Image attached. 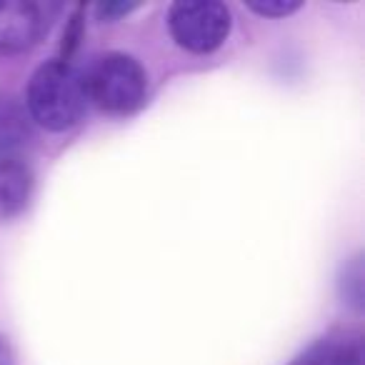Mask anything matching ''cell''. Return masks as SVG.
Instances as JSON below:
<instances>
[{
	"label": "cell",
	"instance_id": "obj_1",
	"mask_svg": "<svg viewBox=\"0 0 365 365\" xmlns=\"http://www.w3.org/2000/svg\"><path fill=\"white\" fill-rule=\"evenodd\" d=\"M33 123L46 130H68L86 115L88 93L83 76L66 61H51L33 73L26 93Z\"/></svg>",
	"mask_w": 365,
	"mask_h": 365
},
{
	"label": "cell",
	"instance_id": "obj_2",
	"mask_svg": "<svg viewBox=\"0 0 365 365\" xmlns=\"http://www.w3.org/2000/svg\"><path fill=\"white\" fill-rule=\"evenodd\" d=\"M83 81H86L88 103H96L101 110L113 115L135 110L145 98L148 88L145 71L135 58L125 53H108L98 58Z\"/></svg>",
	"mask_w": 365,
	"mask_h": 365
},
{
	"label": "cell",
	"instance_id": "obj_3",
	"mask_svg": "<svg viewBox=\"0 0 365 365\" xmlns=\"http://www.w3.org/2000/svg\"><path fill=\"white\" fill-rule=\"evenodd\" d=\"M168 26L180 48L213 53L230 36V11L218 0H178L168 13Z\"/></svg>",
	"mask_w": 365,
	"mask_h": 365
},
{
	"label": "cell",
	"instance_id": "obj_4",
	"mask_svg": "<svg viewBox=\"0 0 365 365\" xmlns=\"http://www.w3.org/2000/svg\"><path fill=\"white\" fill-rule=\"evenodd\" d=\"M46 13L33 0H0V53H23L41 41Z\"/></svg>",
	"mask_w": 365,
	"mask_h": 365
},
{
	"label": "cell",
	"instance_id": "obj_5",
	"mask_svg": "<svg viewBox=\"0 0 365 365\" xmlns=\"http://www.w3.org/2000/svg\"><path fill=\"white\" fill-rule=\"evenodd\" d=\"M33 193V170L21 158H0V220L26 210Z\"/></svg>",
	"mask_w": 365,
	"mask_h": 365
},
{
	"label": "cell",
	"instance_id": "obj_6",
	"mask_svg": "<svg viewBox=\"0 0 365 365\" xmlns=\"http://www.w3.org/2000/svg\"><path fill=\"white\" fill-rule=\"evenodd\" d=\"M33 138V120L26 103L0 96V158H18Z\"/></svg>",
	"mask_w": 365,
	"mask_h": 365
},
{
	"label": "cell",
	"instance_id": "obj_7",
	"mask_svg": "<svg viewBox=\"0 0 365 365\" xmlns=\"http://www.w3.org/2000/svg\"><path fill=\"white\" fill-rule=\"evenodd\" d=\"M295 365H360V350L350 340L325 338L310 345Z\"/></svg>",
	"mask_w": 365,
	"mask_h": 365
},
{
	"label": "cell",
	"instance_id": "obj_8",
	"mask_svg": "<svg viewBox=\"0 0 365 365\" xmlns=\"http://www.w3.org/2000/svg\"><path fill=\"white\" fill-rule=\"evenodd\" d=\"M340 295L343 300L355 310H363V258L355 255L348 265L343 268V275H340Z\"/></svg>",
	"mask_w": 365,
	"mask_h": 365
},
{
	"label": "cell",
	"instance_id": "obj_9",
	"mask_svg": "<svg viewBox=\"0 0 365 365\" xmlns=\"http://www.w3.org/2000/svg\"><path fill=\"white\" fill-rule=\"evenodd\" d=\"M300 6H303L300 0H253V3H248L250 11L265 18H285L298 11Z\"/></svg>",
	"mask_w": 365,
	"mask_h": 365
},
{
	"label": "cell",
	"instance_id": "obj_10",
	"mask_svg": "<svg viewBox=\"0 0 365 365\" xmlns=\"http://www.w3.org/2000/svg\"><path fill=\"white\" fill-rule=\"evenodd\" d=\"M81 21H83V11H78L76 16L71 18V26H68V31L63 33V58H61V61H66V63H68V58H71V53L76 51L78 41H81V36H83Z\"/></svg>",
	"mask_w": 365,
	"mask_h": 365
},
{
	"label": "cell",
	"instance_id": "obj_11",
	"mask_svg": "<svg viewBox=\"0 0 365 365\" xmlns=\"http://www.w3.org/2000/svg\"><path fill=\"white\" fill-rule=\"evenodd\" d=\"M135 6H128V3H106V6H98V16L106 18V21H113V18H120L128 16Z\"/></svg>",
	"mask_w": 365,
	"mask_h": 365
},
{
	"label": "cell",
	"instance_id": "obj_12",
	"mask_svg": "<svg viewBox=\"0 0 365 365\" xmlns=\"http://www.w3.org/2000/svg\"><path fill=\"white\" fill-rule=\"evenodd\" d=\"M0 365H13V350L3 335H0Z\"/></svg>",
	"mask_w": 365,
	"mask_h": 365
}]
</instances>
